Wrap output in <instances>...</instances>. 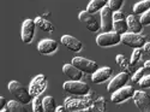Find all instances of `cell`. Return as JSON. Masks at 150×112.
I'll return each instance as SVG.
<instances>
[{
  "label": "cell",
  "instance_id": "6da1fadb",
  "mask_svg": "<svg viewBox=\"0 0 150 112\" xmlns=\"http://www.w3.org/2000/svg\"><path fill=\"white\" fill-rule=\"evenodd\" d=\"M7 87H8L10 93L13 95L18 101H21L22 104L27 105V104H29V103L31 101L33 95L30 94V92L25 88V87H24L23 84H21L19 82H17V81H11Z\"/></svg>",
  "mask_w": 150,
  "mask_h": 112
},
{
  "label": "cell",
  "instance_id": "7a4b0ae2",
  "mask_svg": "<svg viewBox=\"0 0 150 112\" xmlns=\"http://www.w3.org/2000/svg\"><path fill=\"white\" fill-rule=\"evenodd\" d=\"M62 87H64V91H66L67 93L73 94V95H81V96H83V95H86L90 92L89 86L86 83H84V82H81V81H72V80H70V81L65 82Z\"/></svg>",
  "mask_w": 150,
  "mask_h": 112
},
{
  "label": "cell",
  "instance_id": "3957f363",
  "mask_svg": "<svg viewBox=\"0 0 150 112\" xmlns=\"http://www.w3.org/2000/svg\"><path fill=\"white\" fill-rule=\"evenodd\" d=\"M121 42V35L115 31L102 33L96 37V44L100 47H110Z\"/></svg>",
  "mask_w": 150,
  "mask_h": 112
},
{
  "label": "cell",
  "instance_id": "277c9868",
  "mask_svg": "<svg viewBox=\"0 0 150 112\" xmlns=\"http://www.w3.org/2000/svg\"><path fill=\"white\" fill-rule=\"evenodd\" d=\"M121 42L132 48H142L145 45V37L141 34L125 33L121 35Z\"/></svg>",
  "mask_w": 150,
  "mask_h": 112
},
{
  "label": "cell",
  "instance_id": "5b68a950",
  "mask_svg": "<svg viewBox=\"0 0 150 112\" xmlns=\"http://www.w3.org/2000/svg\"><path fill=\"white\" fill-rule=\"evenodd\" d=\"M72 64L76 68H78L81 71H83L85 73H91V75L98 69V66L95 61L83 58V57H74L72 59Z\"/></svg>",
  "mask_w": 150,
  "mask_h": 112
},
{
  "label": "cell",
  "instance_id": "8992f818",
  "mask_svg": "<svg viewBox=\"0 0 150 112\" xmlns=\"http://www.w3.org/2000/svg\"><path fill=\"white\" fill-rule=\"evenodd\" d=\"M46 88H47V77L45 75H37L30 82L29 92L33 96H39L46 91Z\"/></svg>",
  "mask_w": 150,
  "mask_h": 112
},
{
  "label": "cell",
  "instance_id": "52a82bcc",
  "mask_svg": "<svg viewBox=\"0 0 150 112\" xmlns=\"http://www.w3.org/2000/svg\"><path fill=\"white\" fill-rule=\"evenodd\" d=\"M134 94V88L131 86H124L121 88H119L118 91H115L114 93H112V96H110V100L112 103L114 104H120L127 99L132 98Z\"/></svg>",
  "mask_w": 150,
  "mask_h": 112
},
{
  "label": "cell",
  "instance_id": "ba28073f",
  "mask_svg": "<svg viewBox=\"0 0 150 112\" xmlns=\"http://www.w3.org/2000/svg\"><path fill=\"white\" fill-rule=\"evenodd\" d=\"M132 98L136 106L142 112H150V96L146 93L142 91H134V94Z\"/></svg>",
  "mask_w": 150,
  "mask_h": 112
},
{
  "label": "cell",
  "instance_id": "9c48e42d",
  "mask_svg": "<svg viewBox=\"0 0 150 112\" xmlns=\"http://www.w3.org/2000/svg\"><path fill=\"white\" fill-rule=\"evenodd\" d=\"M35 28L36 24L34 19H25L23 22L22 26V41L24 44H30L33 41V37L35 34Z\"/></svg>",
  "mask_w": 150,
  "mask_h": 112
},
{
  "label": "cell",
  "instance_id": "30bf717a",
  "mask_svg": "<svg viewBox=\"0 0 150 112\" xmlns=\"http://www.w3.org/2000/svg\"><path fill=\"white\" fill-rule=\"evenodd\" d=\"M101 29L105 33L113 29V11L108 5L101 10Z\"/></svg>",
  "mask_w": 150,
  "mask_h": 112
},
{
  "label": "cell",
  "instance_id": "8fae6325",
  "mask_svg": "<svg viewBox=\"0 0 150 112\" xmlns=\"http://www.w3.org/2000/svg\"><path fill=\"white\" fill-rule=\"evenodd\" d=\"M79 21L93 33L97 31L100 28H101V26H100L98 22L96 21V18L93 16V14H90V12H88V11H82L79 14Z\"/></svg>",
  "mask_w": 150,
  "mask_h": 112
},
{
  "label": "cell",
  "instance_id": "7c38bea8",
  "mask_svg": "<svg viewBox=\"0 0 150 112\" xmlns=\"http://www.w3.org/2000/svg\"><path fill=\"white\" fill-rule=\"evenodd\" d=\"M129 81V73L127 72H120L118 73L117 76L112 80L107 87V91L108 93H114L115 91H118L119 88H121V87H124L125 84L127 83Z\"/></svg>",
  "mask_w": 150,
  "mask_h": 112
},
{
  "label": "cell",
  "instance_id": "4fadbf2b",
  "mask_svg": "<svg viewBox=\"0 0 150 112\" xmlns=\"http://www.w3.org/2000/svg\"><path fill=\"white\" fill-rule=\"evenodd\" d=\"M61 44L64 45L66 48H69L70 51L72 52H79L81 49L83 48V44L76 39V37H73L71 35H64V36H61Z\"/></svg>",
  "mask_w": 150,
  "mask_h": 112
},
{
  "label": "cell",
  "instance_id": "5bb4252c",
  "mask_svg": "<svg viewBox=\"0 0 150 112\" xmlns=\"http://www.w3.org/2000/svg\"><path fill=\"white\" fill-rule=\"evenodd\" d=\"M112 72H113V70H112V68H109V66L100 68L91 75V81H93V83H96V84L102 83L110 77Z\"/></svg>",
  "mask_w": 150,
  "mask_h": 112
},
{
  "label": "cell",
  "instance_id": "9a60e30c",
  "mask_svg": "<svg viewBox=\"0 0 150 112\" xmlns=\"http://www.w3.org/2000/svg\"><path fill=\"white\" fill-rule=\"evenodd\" d=\"M58 49V42L52 39H45L37 45V51L41 54H51Z\"/></svg>",
  "mask_w": 150,
  "mask_h": 112
},
{
  "label": "cell",
  "instance_id": "2e32d148",
  "mask_svg": "<svg viewBox=\"0 0 150 112\" xmlns=\"http://www.w3.org/2000/svg\"><path fill=\"white\" fill-rule=\"evenodd\" d=\"M62 72L72 81H81V78L83 77V71H81L78 68H76L72 63L65 64L62 66Z\"/></svg>",
  "mask_w": 150,
  "mask_h": 112
},
{
  "label": "cell",
  "instance_id": "e0dca14e",
  "mask_svg": "<svg viewBox=\"0 0 150 112\" xmlns=\"http://www.w3.org/2000/svg\"><path fill=\"white\" fill-rule=\"evenodd\" d=\"M90 103L85 100H77V99H67L65 101V106L67 111H83L86 108V106H89Z\"/></svg>",
  "mask_w": 150,
  "mask_h": 112
},
{
  "label": "cell",
  "instance_id": "ac0fdd59",
  "mask_svg": "<svg viewBox=\"0 0 150 112\" xmlns=\"http://www.w3.org/2000/svg\"><path fill=\"white\" fill-rule=\"evenodd\" d=\"M126 22H127V27H129L130 33L139 34V33L142 31V29H143V24H142L141 19H137V18H136V16H133V15L127 16Z\"/></svg>",
  "mask_w": 150,
  "mask_h": 112
},
{
  "label": "cell",
  "instance_id": "d6986e66",
  "mask_svg": "<svg viewBox=\"0 0 150 112\" xmlns=\"http://www.w3.org/2000/svg\"><path fill=\"white\" fill-rule=\"evenodd\" d=\"M109 3V0H91L88 5L86 11L90 12V14H95V12L102 10L103 7H106Z\"/></svg>",
  "mask_w": 150,
  "mask_h": 112
},
{
  "label": "cell",
  "instance_id": "ffe728a7",
  "mask_svg": "<svg viewBox=\"0 0 150 112\" xmlns=\"http://www.w3.org/2000/svg\"><path fill=\"white\" fill-rule=\"evenodd\" d=\"M34 21H35L36 27L39 28V29H41V30H43V31H53L54 30V26H53V24L49 22V21L42 18V17H36Z\"/></svg>",
  "mask_w": 150,
  "mask_h": 112
},
{
  "label": "cell",
  "instance_id": "44dd1931",
  "mask_svg": "<svg viewBox=\"0 0 150 112\" xmlns=\"http://www.w3.org/2000/svg\"><path fill=\"white\" fill-rule=\"evenodd\" d=\"M113 30L120 35L127 33L129 27H127V22L126 18L125 19H118V21H113Z\"/></svg>",
  "mask_w": 150,
  "mask_h": 112
},
{
  "label": "cell",
  "instance_id": "7402d4cb",
  "mask_svg": "<svg viewBox=\"0 0 150 112\" xmlns=\"http://www.w3.org/2000/svg\"><path fill=\"white\" fill-rule=\"evenodd\" d=\"M115 60H117V64L122 69V70H125V72H127V73H130V72H132L133 71V65L131 64V63H129V61L126 60V58H125L122 54H118L117 57H115Z\"/></svg>",
  "mask_w": 150,
  "mask_h": 112
},
{
  "label": "cell",
  "instance_id": "603a6c76",
  "mask_svg": "<svg viewBox=\"0 0 150 112\" xmlns=\"http://www.w3.org/2000/svg\"><path fill=\"white\" fill-rule=\"evenodd\" d=\"M149 9H150V0H143V1L137 3L133 6V12L134 15H143Z\"/></svg>",
  "mask_w": 150,
  "mask_h": 112
},
{
  "label": "cell",
  "instance_id": "cb8c5ba5",
  "mask_svg": "<svg viewBox=\"0 0 150 112\" xmlns=\"http://www.w3.org/2000/svg\"><path fill=\"white\" fill-rule=\"evenodd\" d=\"M24 104H22L21 101H15L11 100L7 103L6 107L8 110V112H27V108L23 106Z\"/></svg>",
  "mask_w": 150,
  "mask_h": 112
},
{
  "label": "cell",
  "instance_id": "d4e9b609",
  "mask_svg": "<svg viewBox=\"0 0 150 112\" xmlns=\"http://www.w3.org/2000/svg\"><path fill=\"white\" fill-rule=\"evenodd\" d=\"M42 104H43L45 112H54L57 110L55 100H54L53 96H46L42 100Z\"/></svg>",
  "mask_w": 150,
  "mask_h": 112
},
{
  "label": "cell",
  "instance_id": "484cf974",
  "mask_svg": "<svg viewBox=\"0 0 150 112\" xmlns=\"http://www.w3.org/2000/svg\"><path fill=\"white\" fill-rule=\"evenodd\" d=\"M33 111L34 112H43L45 108H43V104L41 101L40 96H35L34 100H33Z\"/></svg>",
  "mask_w": 150,
  "mask_h": 112
},
{
  "label": "cell",
  "instance_id": "4316f807",
  "mask_svg": "<svg viewBox=\"0 0 150 112\" xmlns=\"http://www.w3.org/2000/svg\"><path fill=\"white\" fill-rule=\"evenodd\" d=\"M142 52H143L142 48H134V51H133V53H132V56H131V60H130V63H131L132 65L137 64V61L141 59Z\"/></svg>",
  "mask_w": 150,
  "mask_h": 112
},
{
  "label": "cell",
  "instance_id": "83f0119b",
  "mask_svg": "<svg viewBox=\"0 0 150 112\" xmlns=\"http://www.w3.org/2000/svg\"><path fill=\"white\" fill-rule=\"evenodd\" d=\"M124 4V0H109L108 6L112 9V11H119Z\"/></svg>",
  "mask_w": 150,
  "mask_h": 112
},
{
  "label": "cell",
  "instance_id": "f1b7e54d",
  "mask_svg": "<svg viewBox=\"0 0 150 112\" xmlns=\"http://www.w3.org/2000/svg\"><path fill=\"white\" fill-rule=\"evenodd\" d=\"M145 71H146V69L145 68H141V69H138L136 72H134V75H133V77H132V81L134 82V83H137V82H139L141 80H142V77L144 76V73H145Z\"/></svg>",
  "mask_w": 150,
  "mask_h": 112
},
{
  "label": "cell",
  "instance_id": "f546056e",
  "mask_svg": "<svg viewBox=\"0 0 150 112\" xmlns=\"http://www.w3.org/2000/svg\"><path fill=\"white\" fill-rule=\"evenodd\" d=\"M141 22L143 26H150V9L148 11H145L143 15H141Z\"/></svg>",
  "mask_w": 150,
  "mask_h": 112
},
{
  "label": "cell",
  "instance_id": "4dcf8cb0",
  "mask_svg": "<svg viewBox=\"0 0 150 112\" xmlns=\"http://www.w3.org/2000/svg\"><path fill=\"white\" fill-rule=\"evenodd\" d=\"M138 83H139V86L142 87V88H150V75L143 76L142 80Z\"/></svg>",
  "mask_w": 150,
  "mask_h": 112
},
{
  "label": "cell",
  "instance_id": "1f68e13d",
  "mask_svg": "<svg viewBox=\"0 0 150 112\" xmlns=\"http://www.w3.org/2000/svg\"><path fill=\"white\" fill-rule=\"evenodd\" d=\"M118 19H125V15L121 11H114L113 12V21H118Z\"/></svg>",
  "mask_w": 150,
  "mask_h": 112
},
{
  "label": "cell",
  "instance_id": "d6a6232c",
  "mask_svg": "<svg viewBox=\"0 0 150 112\" xmlns=\"http://www.w3.org/2000/svg\"><path fill=\"white\" fill-rule=\"evenodd\" d=\"M6 105H7V103H6V100H5V98L1 96V98H0V111H1Z\"/></svg>",
  "mask_w": 150,
  "mask_h": 112
},
{
  "label": "cell",
  "instance_id": "836d02e7",
  "mask_svg": "<svg viewBox=\"0 0 150 112\" xmlns=\"http://www.w3.org/2000/svg\"><path fill=\"white\" fill-rule=\"evenodd\" d=\"M144 52L150 56V42H149V44L145 42V45H144Z\"/></svg>",
  "mask_w": 150,
  "mask_h": 112
},
{
  "label": "cell",
  "instance_id": "e575fe53",
  "mask_svg": "<svg viewBox=\"0 0 150 112\" xmlns=\"http://www.w3.org/2000/svg\"><path fill=\"white\" fill-rule=\"evenodd\" d=\"M67 108H66V106H59V107H57V112H65Z\"/></svg>",
  "mask_w": 150,
  "mask_h": 112
},
{
  "label": "cell",
  "instance_id": "d590c367",
  "mask_svg": "<svg viewBox=\"0 0 150 112\" xmlns=\"http://www.w3.org/2000/svg\"><path fill=\"white\" fill-rule=\"evenodd\" d=\"M144 68L150 71V60H146V61H145V63H144Z\"/></svg>",
  "mask_w": 150,
  "mask_h": 112
}]
</instances>
